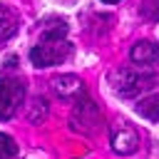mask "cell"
Here are the masks:
<instances>
[{
    "label": "cell",
    "instance_id": "cell-8",
    "mask_svg": "<svg viewBox=\"0 0 159 159\" xmlns=\"http://www.w3.org/2000/svg\"><path fill=\"white\" fill-rule=\"evenodd\" d=\"M15 30H17V17H15V12H12L10 7L0 5V42L7 40Z\"/></svg>",
    "mask_w": 159,
    "mask_h": 159
},
{
    "label": "cell",
    "instance_id": "cell-2",
    "mask_svg": "<svg viewBox=\"0 0 159 159\" xmlns=\"http://www.w3.org/2000/svg\"><path fill=\"white\" fill-rule=\"evenodd\" d=\"M109 84L119 97H134L142 89L154 84V75L139 72V70H132V67H122L114 75H109Z\"/></svg>",
    "mask_w": 159,
    "mask_h": 159
},
{
    "label": "cell",
    "instance_id": "cell-10",
    "mask_svg": "<svg viewBox=\"0 0 159 159\" xmlns=\"http://www.w3.org/2000/svg\"><path fill=\"white\" fill-rule=\"evenodd\" d=\"M15 154H17V144H15V139L0 132V157H15Z\"/></svg>",
    "mask_w": 159,
    "mask_h": 159
},
{
    "label": "cell",
    "instance_id": "cell-5",
    "mask_svg": "<svg viewBox=\"0 0 159 159\" xmlns=\"http://www.w3.org/2000/svg\"><path fill=\"white\" fill-rule=\"evenodd\" d=\"M132 62H137V65H154V62H159V45H154V42H137L134 47H132Z\"/></svg>",
    "mask_w": 159,
    "mask_h": 159
},
{
    "label": "cell",
    "instance_id": "cell-4",
    "mask_svg": "<svg viewBox=\"0 0 159 159\" xmlns=\"http://www.w3.org/2000/svg\"><path fill=\"white\" fill-rule=\"evenodd\" d=\"M99 124V109L92 99L82 97L75 107V114H72V127L77 132H94Z\"/></svg>",
    "mask_w": 159,
    "mask_h": 159
},
{
    "label": "cell",
    "instance_id": "cell-7",
    "mask_svg": "<svg viewBox=\"0 0 159 159\" xmlns=\"http://www.w3.org/2000/svg\"><path fill=\"white\" fill-rule=\"evenodd\" d=\"M55 92H57L60 97H72V94H80V92H82V82H80L75 75L57 77V80H55Z\"/></svg>",
    "mask_w": 159,
    "mask_h": 159
},
{
    "label": "cell",
    "instance_id": "cell-12",
    "mask_svg": "<svg viewBox=\"0 0 159 159\" xmlns=\"http://www.w3.org/2000/svg\"><path fill=\"white\" fill-rule=\"evenodd\" d=\"M104 2H119V0H104Z\"/></svg>",
    "mask_w": 159,
    "mask_h": 159
},
{
    "label": "cell",
    "instance_id": "cell-6",
    "mask_svg": "<svg viewBox=\"0 0 159 159\" xmlns=\"http://www.w3.org/2000/svg\"><path fill=\"white\" fill-rule=\"evenodd\" d=\"M112 144H114V149H117V152L129 154V152H134V149H137V132H134L132 127H122V129H117V132H114Z\"/></svg>",
    "mask_w": 159,
    "mask_h": 159
},
{
    "label": "cell",
    "instance_id": "cell-9",
    "mask_svg": "<svg viewBox=\"0 0 159 159\" xmlns=\"http://www.w3.org/2000/svg\"><path fill=\"white\" fill-rule=\"evenodd\" d=\"M137 112H139L144 119L157 122V119H159V94H152V97L142 99V102L137 104Z\"/></svg>",
    "mask_w": 159,
    "mask_h": 159
},
{
    "label": "cell",
    "instance_id": "cell-11",
    "mask_svg": "<svg viewBox=\"0 0 159 159\" xmlns=\"http://www.w3.org/2000/svg\"><path fill=\"white\" fill-rule=\"evenodd\" d=\"M142 15L147 20H159V0H142Z\"/></svg>",
    "mask_w": 159,
    "mask_h": 159
},
{
    "label": "cell",
    "instance_id": "cell-3",
    "mask_svg": "<svg viewBox=\"0 0 159 159\" xmlns=\"http://www.w3.org/2000/svg\"><path fill=\"white\" fill-rule=\"evenodd\" d=\"M22 97H25V84L20 80L2 77L0 80V119H10L22 104Z\"/></svg>",
    "mask_w": 159,
    "mask_h": 159
},
{
    "label": "cell",
    "instance_id": "cell-1",
    "mask_svg": "<svg viewBox=\"0 0 159 159\" xmlns=\"http://www.w3.org/2000/svg\"><path fill=\"white\" fill-rule=\"evenodd\" d=\"M65 32H67V27L62 22L57 27H50L42 35L40 45H35L32 52H30L32 65H37V67H52V65L65 62L70 57V52H72V45L65 40Z\"/></svg>",
    "mask_w": 159,
    "mask_h": 159
}]
</instances>
